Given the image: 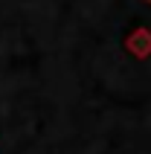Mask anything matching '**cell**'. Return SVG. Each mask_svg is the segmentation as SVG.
Returning a JSON list of instances; mask_svg holds the SVG:
<instances>
[{
  "label": "cell",
  "instance_id": "6da1fadb",
  "mask_svg": "<svg viewBox=\"0 0 151 154\" xmlns=\"http://www.w3.org/2000/svg\"><path fill=\"white\" fill-rule=\"evenodd\" d=\"M148 3H151V0H148Z\"/></svg>",
  "mask_w": 151,
  "mask_h": 154
}]
</instances>
